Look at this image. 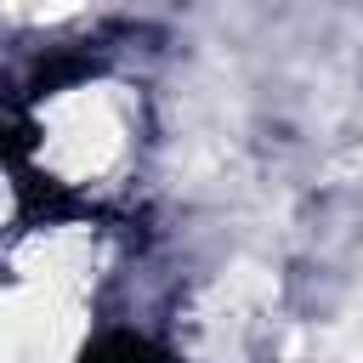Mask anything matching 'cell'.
I'll return each mask as SVG.
<instances>
[{"instance_id": "cell-1", "label": "cell", "mask_w": 363, "mask_h": 363, "mask_svg": "<svg viewBox=\"0 0 363 363\" xmlns=\"http://www.w3.org/2000/svg\"><path fill=\"white\" fill-rule=\"evenodd\" d=\"M34 159L51 187L108 199L142 170V96L130 79L85 74L34 108Z\"/></svg>"}]
</instances>
